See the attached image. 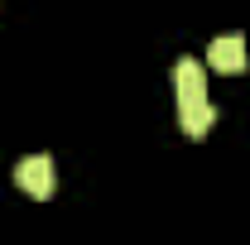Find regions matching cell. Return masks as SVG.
<instances>
[{
  "instance_id": "6da1fadb",
  "label": "cell",
  "mask_w": 250,
  "mask_h": 245,
  "mask_svg": "<svg viewBox=\"0 0 250 245\" xmlns=\"http://www.w3.org/2000/svg\"><path fill=\"white\" fill-rule=\"evenodd\" d=\"M15 183L24 187L29 197H53V187H58V168H53L48 154H29V159H20Z\"/></svg>"
},
{
  "instance_id": "7a4b0ae2",
  "label": "cell",
  "mask_w": 250,
  "mask_h": 245,
  "mask_svg": "<svg viewBox=\"0 0 250 245\" xmlns=\"http://www.w3.org/2000/svg\"><path fill=\"white\" fill-rule=\"evenodd\" d=\"M246 39L241 34H221L207 43V67H217V72H246Z\"/></svg>"
},
{
  "instance_id": "3957f363",
  "label": "cell",
  "mask_w": 250,
  "mask_h": 245,
  "mask_svg": "<svg viewBox=\"0 0 250 245\" xmlns=\"http://www.w3.org/2000/svg\"><path fill=\"white\" fill-rule=\"evenodd\" d=\"M178 125H183L188 140H202L212 125H217V106L207 96H192V101H178Z\"/></svg>"
},
{
  "instance_id": "277c9868",
  "label": "cell",
  "mask_w": 250,
  "mask_h": 245,
  "mask_svg": "<svg viewBox=\"0 0 250 245\" xmlns=\"http://www.w3.org/2000/svg\"><path fill=\"white\" fill-rule=\"evenodd\" d=\"M173 87H178V101L207 96V77H202V62H197V58H178V67H173Z\"/></svg>"
}]
</instances>
